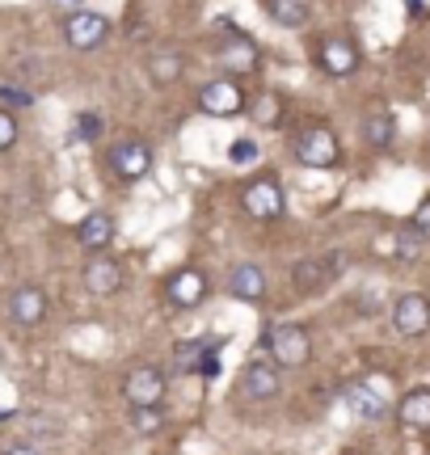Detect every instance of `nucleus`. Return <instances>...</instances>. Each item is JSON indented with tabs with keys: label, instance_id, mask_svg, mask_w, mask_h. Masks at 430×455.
Instances as JSON below:
<instances>
[{
	"label": "nucleus",
	"instance_id": "obj_23",
	"mask_svg": "<svg viewBox=\"0 0 430 455\" xmlns=\"http://www.w3.org/2000/svg\"><path fill=\"white\" fill-rule=\"evenodd\" d=\"M219 341H182L178 350H173V375H190V371H199V363L203 355H211Z\"/></svg>",
	"mask_w": 430,
	"mask_h": 455
},
{
	"label": "nucleus",
	"instance_id": "obj_33",
	"mask_svg": "<svg viewBox=\"0 0 430 455\" xmlns=\"http://www.w3.org/2000/svg\"><path fill=\"white\" fill-rule=\"evenodd\" d=\"M60 13H76V9H84V0H51Z\"/></svg>",
	"mask_w": 430,
	"mask_h": 455
},
{
	"label": "nucleus",
	"instance_id": "obj_10",
	"mask_svg": "<svg viewBox=\"0 0 430 455\" xmlns=\"http://www.w3.org/2000/svg\"><path fill=\"white\" fill-rule=\"evenodd\" d=\"M9 316H13L17 329H38L47 321V291L34 287V283H21L9 295Z\"/></svg>",
	"mask_w": 430,
	"mask_h": 455
},
{
	"label": "nucleus",
	"instance_id": "obj_14",
	"mask_svg": "<svg viewBox=\"0 0 430 455\" xmlns=\"http://www.w3.org/2000/svg\"><path fill=\"white\" fill-rule=\"evenodd\" d=\"M316 60H321V68L330 72V76H350L354 68H359V47L350 43V38H325L321 43V51H316Z\"/></svg>",
	"mask_w": 430,
	"mask_h": 455
},
{
	"label": "nucleus",
	"instance_id": "obj_35",
	"mask_svg": "<svg viewBox=\"0 0 430 455\" xmlns=\"http://www.w3.org/2000/svg\"><path fill=\"white\" fill-rule=\"evenodd\" d=\"M245 455H258V451H245Z\"/></svg>",
	"mask_w": 430,
	"mask_h": 455
},
{
	"label": "nucleus",
	"instance_id": "obj_28",
	"mask_svg": "<svg viewBox=\"0 0 430 455\" xmlns=\"http://www.w3.org/2000/svg\"><path fill=\"white\" fill-rule=\"evenodd\" d=\"M17 144V118L9 106H0V152H9Z\"/></svg>",
	"mask_w": 430,
	"mask_h": 455
},
{
	"label": "nucleus",
	"instance_id": "obj_24",
	"mask_svg": "<svg viewBox=\"0 0 430 455\" xmlns=\"http://www.w3.org/2000/svg\"><path fill=\"white\" fill-rule=\"evenodd\" d=\"M131 430H135V435H156V430H165V409H161V405L131 409Z\"/></svg>",
	"mask_w": 430,
	"mask_h": 455
},
{
	"label": "nucleus",
	"instance_id": "obj_22",
	"mask_svg": "<svg viewBox=\"0 0 430 455\" xmlns=\"http://www.w3.org/2000/svg\"><path fill=\"white\" fill-rule=\"evenodd\" d=\"M270 17L283 30H299V26H308L313 9H308V0H270Z\"/></svg>",
	"mask_w": 430,
	"mask_h": 455
},
{
	"label": "nucleus",
	"instance_id": "obj_25",
	"mask_svg": "<svg viewBox=\"0 0 430 455\" xmlns=\"http://www.w3.org/2000/svg\"><path fill=\"white\" fill-rule=\"evenodd\" d=\"M422 241H426V236H422L414 224L401 228V232H397V258H401V261H414L418 253H422Z\"/></svg>",
	"mask_w": 430,
	"mask_h": 455
},
{
	"label": "nucleus",
	"instance_id": "obj_19",
	"mask_svg": "<svg viewBox=\"0 0 430 455\" xmlns=\"http://www.w3.org/2000/svg\"><path fill=\"white\" fill-rule=\"evenodd\" d=\"M397 418L410 426V430H430V388L405 392L397 405Z\"/></svg>",
	"mask_w": 430,
	"mask_h": 455
},
{
	"label": "nucleus",
	"instance_id": "obj_32",
	"mask_svg": "<svg viewBox=\"0 0 430 455\" xmlns=\"http://www.w3.org/2000/svg\"><path fill=\"white\" fill-rule=\"evenodd\" d=\"M4 101H13V106H26V101H30V93H21V89H13V84H4Z\"/></svg>",
	"mask_w": 430,
	"mask_h": 455
},
{
	"label": "nucleus",
	"instance_id": "obj_12",
	"mask_svg": "<svg viewBox=\"0 0 430 455\" xmlns=\"http://www.w3.org/2000/svg\"><path fill=\"white\" fill-rule=\"evenodd\" d=\"M266 291H270V283H266L262 266H253V261L232 266V275H228V295L232 299H241V304H258V299H266Z\"/></svg>",
	"mask_w": 430,
	"mask_h": 455
},
{
	"label": "nucleus",
	"instance_id": "obj_30",
	"mask_svg": "<svg viewBox=\"0 0 430 455\" xmlns=\"http://www.w3.org/2000/svg\"><path fill=\"white\" fill-rule=\"evenodd\" d=\"M414 228H418V232H422V236L430 241V195L422 198V207L414 212Z\"/></svg>",
	"mask_w": 430,
	"mask_h": 455
},
{
	"label": "nucleus",
	"instance_id": "obj_4",
	"mask_svg": "<svg viewBox=\"0 0 430 455\" xmlns=\"http://www.w3.org/2000/svg\"><path fill=\"white\" fill-rule=\"evenodd\" d=\"M338 156H342V148L330 127H304L296 135V161L304 169H333Z\"/></svg>",
	"mask_w": 430,
	"mask_h": 455
},
{
	"label": "nucleus",
	"instance_id": "obj_27",
	"mask_svg": "<svg viewBox=\"0 0 430 455\" xmlns=\"http://www.w3.org/2000/svg\"><path fill=\"white\" fill-rule=\"evenodd\" d=\"M76 131H81V140H101L106 123H101L98 110H81V118H76Z\"/></svg>",
	"mask_w": 430,
	"mask_h": 455
},
{
	"label": "nucleus",
	"instance_id": "obj_26",
	"mask_svg": "<svg viewBox=\"0 0 430 455\" xmlns=\"http://www.w3.org/2000/svg\"><path fill=\"white\" fill-rule=\"evenodd\" d=\"M279 98H270V93H266V98H258L253 101V123H258V127H279Z\"/></svg>",
	"mask_w": 430,
	"mask_h": 455
},
{
	"label": "nucleus",
	"instance_id": "obj_5",
	"mask_svg": "<svg viewBox=\"0 0 430 455\" xmlns=\"http://www.w3.org/2000/svg\"><path fill=\"white\" fill-rule=\"evenodd\" d=\"M199 110L211 114V118H236L245 110V89L236 76H219V81H207L199 93Z\"/></svg>",
	"mask_w": 430,
	"mask_h": 455
},
{
	"label": "nucleus",
	"instance_id": "obj_11",
	"mask_svg": "<svg viewBox=\"0 0 430 455\" xmlns=\"http://www.w3.org/2000/svg\"><path fill=\"white\" fill-rule=\"evenodd\" d=\"M393 329H397L401 338H422L430 329V299L418 291H405L393 304Z\"/></svg>",
	"mask_w": 430,
	"mask_h": 455
},
{
	"label": "nucleus",
	"instance_id": "obj_9",
	"mask_svg": "<svg viewBox=\"0 0 430 455\" xmlns=\"http://www.w3.org/2000/svg\"><path fill=\"white\" fill-rule=\"evenodd\" d=\"M207 275L203 270H195V266H182V270H173V275L165 278V295L173 308H199L203 299H207Z\"/></svg>",
	"mask_w": 430,
	"mask_h": 455
},
{
	"label": "nucleus",
	"instance_id": "obj_20",
	"mask_svg": "<svg viewBox=\"0 0 430 455\" xmlns=\"http://www.w3.org/2000/svg\"><path fill=\"white\" fill-rule=\"evenodd\" d=\"M333 278V266L321 258H304L291 266V283H296V291H321L325 283Z\"/></svg>",
	"mask_w": 430,
	"mask_h": 455
},
{
	"label": "nucleus",
	"instance_id": "obj_34",
	"mask_svg": "<svg viewBox=\"0 0 430 455\" xmlns=\"http://www.w3.org/2000/svg\"><path fill=\"white\" fill-rule=\"evenodd\" d=\"M9 418H13V413H9V409H0V422H9Z\"/></svg>",
	"mask_w": 430,
	"mask_h": 455
},
{
	"label": "nucleus",
	"instance_id": "obj_18",
	"mask_svg": "<svg viewBox=\"0 0 430 455\" xmlns=\"http://www.w3.org/2000/svg\"><path fill=\"white\" fill-rule=\"evenodd\" d=\"M342 401H346L350 413H354V418H363V422H376V418H384V396H380V392H371L367 384H346Z\"/></svg>",
	"mask_w": 430,
	"mask_h": 455
},
{
	"label": "nucleus",
	"instance_id": "obj_1",
	"mask_svg": "<svg viewBox=\"0 0 430 455\" xmlns=\"http://www.w3.org/2000/svg\"><path fill=\"white\" fill-rule=\"evenodd\" d=\"M266 350H270V363L275 367H304L313 358V338L304 325H275L266 333Z\"/></svg>",
	"mask_w": 430,
	"mask_h": 455
},
{
	"label": "nucleus",
	"instance_id": "obj_16",
	"mask_svg": "<svg viewBox=\"0 0 430 455\" xmlns=\"http://www.w3.org/2000/svg\"><path fill=\"white\" fill-rule=\"evenodd\" d=\"M76 241H81L84 249L101 253L106 244L115 241V215H110V212H89L81 220V228H76Z\"/></svg>",
	"mask_w": 430,
	"mask_h": 455
},
{
	"label": "nucleus",
	"instance_id": "obj_13",
	"mask_svg": "<svg viewBox=\"0 0 430 455\" xmlns=\"http://www.w3.org/2000/svg\"><path fill=\"white\" fill-rule=\"evenodd\" d=\"M241 396L245 401H270L279 396V367L275 363H249L241 371Z\"/></svg>",
	"mask_w": 430,
	"mask_h": 455
},
{
	"label": "nucleus",
	"instance_id": "obj_15",
	"mask_svg": "<svg viewBox=\"0 0 430 455\" xmlns=\"http://www.w3.org/2000/svg\"><path fill=\"white\" fill-rule=\"evenodd\" d=\"M258 47H253V38H245V34H236V38H228L224 47H219V64L228 68V76H249V72H258Z\"/></svg>",
	"mask_w": 430,
	"mask_h": 455
},
{
	"label": "nucleus",
	"instance_id": "obj_29",
	"mask_svg": "<svg viewBox=\"0 0 430 455\" xmlns=\"http://www.w3.org/2000/svg\"><path fill=\"white\" fill-rule=\"evenodd\" d=\"M228 161L232 164H253V161H258V144H253V140H232Z\"/></svg>",
	"mask_w": 430,
	"mask_h": 455
},
{
	"label": "nucleus",
	"instance_id": "obj_21",
	"mask_svg": "<svg viewBox=\"0 0 430 455\" xmlns=\"http://www.w3.org/2000/svg\"><path fill=\"white\" fill-rule=\"evenodd\" d=\"M393 135H397V123H393V110L388 106H371L363 118V140L371 148H388L393 144Z\"/></svg>",
	"mask_w": 430,
	"mask_h": 455
},
{
	"label": "nucleus",
	"instance_id": "obj_31",
	"mask_svg": "<svg viewBox=\"0 0 430 455\" xmlns=\"http://www.w3.org/2000/svg\"><path fill=\"white\" fill-rule=\"evenodd\" d=\"M4 455H43V451H38L34 443H9V447H4Z\"/></svg>",
	"mask_w": 430,
	"mask_h": 455
},
{
	"label": "nucleus",
	"instance_id": "obj_2",
	"mask_svg": "<svg viewBox=\"0 0 430 455\" xmlns=\"http://www.w3.org/2000/svg\"><path fill=\"white\" fill-rule=\"evenodd\" d=\"M283 207H287V198H283V186L275 173H258V178L245 181V190H241V212L249 220H279Z\"/></svg>",
	"mask_w": 430,
	"mask_h": 455
},
{
	"label": "nucleus",
	"instance_id": "obj_17",
	"mask_svg": "<svg viewBox=\"0 0 430 455\" xmlns=\"http://www.w3.org/2000/svg\"><path fill=\"white\" fill-rule=\"evenodd\" d=\"M182 72H186V60H182V51H173V47H161V51H152L148 55V81L152 84H178L182 81Z\"/></svg>",
	"mask_w": 430,
	"mask_h": 455
},
{
	"label": "nucleus",
	"instance_id": "obj_6",
	"mask_svg": "<svg viewBox=\"0 0 430 455\" xmlns=\"http://www.w3.org/2000/svg\"><path fill=\"white\" fill-rule=\"evenodd\" d=\"M165 371L161 367H152V363H144V367H135V371H127V379H123V392H127V401H131V409H152V405H165Z\"/></svg>",
	"mask_w": 430,
	"mask_h": 455
},
{
	"label": "nucleus",
	"instance_id": "obj_7",
	"mask_svg": "<svg viewBox=\"0 0 430 455\" xmlns=\"http://www.w3.org/2000/svg\"><path fill=\"white\" fill-rule=\"evenodd\" d=\"M106 161H110V173L118 181H144L152 169V148L144 140H118Z\"/></svg>",
	"mask_w": 430,
	"mask_h": 455
},
{
	"label": "nucleus",
	"instance_id": "obj_8",
	"mask_svg": "<svg viewBox=\"0 0 430 455\" xmlns=\"http://www.w3.org/2000/svg\"><path fill=\"white\" fill-rule=\"evenodd\" d=\"M81 283H84V291H89V295H101V299H110V295L123 291V266H118L110 253H93V258L84 261Z\"/></svg>",
	"mask_w": 430,
	"mask_h": 455
},
{
	"label": "nucleus",
	"instance_id": "obj_3",
	"mask_svg": "<svg viewBox=\"0 0 430 455\" xmlns=\"http://www.w3.org/2000/svg\"><path fill=\"white\" fill-rule=\"evenodd\" d=\"M106 34H110V17L89 9V4L64 17V38L72 51H98L106 43Z\"/></svg>",
	"mask_w": 430,
	"mask_h": 455
}]
</instances>
